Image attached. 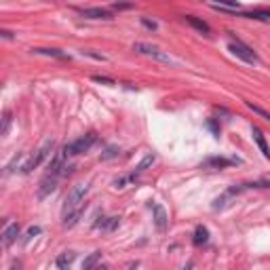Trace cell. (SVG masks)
<instances>
[{
	"label": "cell",
	"instance_id": "6da1fadb",
	"mask_svg": "<svg viewBox=\"0 0 270 270\" xmlns=\"http://www.w3.org/2000/svg\"><path fill=\"white\" fill-rule=\"evenodd\" d=\"M95 144H97V133L91 131L87 135H80L78 139H74V142L66 144L64 150H66L68 156H76V154H83V152H89Z\"/></svg>",
	"mask_w": 270,
	"mask_h": 270
},
{
	"label": "cell",
	"instance_id": "7a4b0ae2",
	"mask_svg": "<svg viewBox=\"0 0 270 270\" xmlns=\"http://www.w3.org/2000/svg\"><path fill=\"white\" fill-rule=\"evenodd\" d=\"M51 150H53V139H44V142L40 144V148L34 152V154L28 158V163L23 165V169H21V173H32L34 169H38L42 163L51 156Z\"/></svg>",
	"mask_w": 270,
	"mask_h": 270
},
{
	"label": "cell",
	"instance_id": "3957f363",
	"mask_svg": "<svg viewBox=\"0 0 270 270\" xmlns=\"http://www.w3.org/2000/svg\"><path fill=\"white\" fill-rule=\"evenodd\" d=\"M228 49H230L232 55H237L239 60L247 62V64H257V62H260V57L255 55V51L251 49V46H247L245 42H241L239 38H234L232 34H230V44H228Z\"/></svg>",
	"mask_w": 270,
	"mask_h": 270
},
{
	"label": "cell",
	"instance_id": "277c9868",
	"mask_svg": "<svg viewBox=\"0 0 270 270\" xmlns=\"http://www.w3.org/2000/svg\"><path fill=\"white\" fill-rule=\"evenodd\" d=\"M87 192H89V184H76V186H72V190L68 192L66 201H64V213H68V211H72V209L83 205Z\"/></svg>",
	"mask_w": 270,
	"mask_h": 270
},
{
	"label": "cell",
	"instance_id": "5b68a950",
	"mask_svg": "<svg viewBox=\"0 0 270 270\" xmlns=\"http://www.w3.org/2000/svg\"><path fill=\"white\" fill-rule=\"evenodd\" d=\"M133 51L142 53V55H146V57H152V60H156V62L171 64V57H169L165 51H160L158 46L150 44V42H135V44H133Z\"/></svg>",
	"mask_w": 270,
	"mask_h": 270
},
{
	"label": "cell",
	"instance_id": "8992f818",
	"mask_svg": "<svg viewBox=\"0 0 270 270\" xmlns=\"http://www.w3.org/2000/svg\"><path fill=\"white\" fill-rule=\"evenodd\" d=\"M60 178H62L60 173H51V171L46 173V178H44V180L40 182V186H38V198H46L51 192H55Z\"/></svg>",
	"mask_w": 270,
	"mask_h": 270
},
{
	"label": "cell",
	"instance_id": "52a82bcc",
	"mask_svg": "<svg viewBox=\"0 0 270 270\" xmlns=\"http://www.w3.org/2000/svg\"><path fill=\"white\" fill-rule=\"evenodd\" d=\"M121 218L119 215H97L95 222H93V230H101V232H112L116 226H119Z\"/></svg>",
	"mask_w": 270,
	"mask_h": 270
},
{
	"label": "cell",
	"instance_id": "ba28073f",
	"mask_svg": "<svg viewBox=\"0 0 270 270\" xmlns=\"http://www.w3.org/2000/svg\"><path fill=\"white\" fill-rule=\"evenodd\" d=\"M237 163H241L239 158H226V156H207L203 160V167L207 169H226L230 165H237Z\"/></svg>",
	"mask_w": 270,
	"mask_h": 270
},
{
	"label": "cell",
	"instance_id": "9c48e42d",
	"mask_svg": "<svg viewBox=\"0 0 270 270\" xmlns=\"http://www.w3.org/2000/svg\"><path fill=\"white\" fill-rule=\"evenodd\" d=\"M152 213H154V226H156V230L165 232L167 226H169V215H167L165 207L158 205V203H152Z\"/></svg>",
	"mask_w": 270,
	"mask_h": 270
},
{
	"label": "cell",
	"instance_id": "30bf717a",
	"mask_svg": "<svg viewBox=\"0 0 270 270\" xmlns=\"http://www.w3.org/2000/svg\"><path fill=\"white\" fill-rule=\"evenodd\" d=\"M85 209H87V203H83L80 207H76V209H72V211H68V213H64L62 218V226L64 228H72V226H76L78 222H80V218L85 215Z\"/></svg>",
	"mask_w": 270,
	"mask_h": 270
},
{
	"label": "cell",
	"instance_id": "8fae6325",
	"mask_svg": "<svg viewBox=\"0 0 270 270\" xmlns=\"http://www.w3.org/2000/svg\"><path fill=\"white\" fill-rule=\"evenodd\" d=\"M80 15L87 19H112V13L108 9L101 7H93V9H80Z\"/></svg>",
	"mask_w": 270,
	"mask_h": 270
},
{
	"label": "cell",
	"instance_id": "7c38bea8",
	"mask_svg": "<svg viewBox=\"0 0 270 270\" xmlns=\"http://www.w3.org/2000/svg\"><path fill=\"white\" fill-rule=\"evenodd\" d=\"M17 237H19V224L13 222V224H9L5 228V232H3V245L5 247H11V245L17 241Z\"/></svg>",
	"mask_w": 270,
	"mask_h": 270
},
{
	"label": "cell",
	"instance_id": "4fadbf2b",
	"mask_svg": "<svg viewBox=\"0 0 270 270\" xmlns=\"http://www.w3.org/2000/svg\"><path fill=\"white\" fill-rule=\"evenodd\" d=\"M137 180H139V173L133 171V173H127V175H121V178H116V180L112 182V186L116 188V190H123V188H127V186H135Z\"/></svg>",
	"mask_w": 270,
	"mask_h": 270
},
{
	"label": "cell",
	"instance_id": "5bb4252c",
	"mask_svg": "<svg viewBox=\"0 0 270 270\" xmlns=\"http://www.w3.org/2000/svg\"><path fill=\"white\" fill-rule=\"evenodd\" d=\"M251 131H253V137H255V144L260 146V150H262V154H264L266 158H270V148H268V144H266L264 133H262L257 127H251Z\"/></svg>",
	"mask_w": 270,
	"mask_h": 270
},
{
	"label": "cell",
	"instance_id": "9a60e30c",
	"mask_svg": "<svg viewBox=\"0 0 270 270\" xmlns=\"http://www.w3.org/2000/svg\"><path fill=\"white\" fill-rule=\"evenodd\" d=\"M74 260H76V253H74V251H64L62 255H57L55 266H57V268H70Z\"/></svg>",
	"mask_w": 270,
	"mask_h": 270
},
{
	"label": "cell",
	"instance_id": "2e32d148",
	"mask_svg": "<svg viewBox=\"0 0 270 270\" xmlns=\"http://www.w3.org/2000/svg\"><path fill=\"white\" fill-rule=\"evenodd\" d=\"M32 53H36V55H46V57H57V60H70V55L60 51V49H32Z\"/></svg>",
	"mask_w": 270,
	"mask_h": 270
},
{
	"label": "cell",
	"instance_id": "e0dca14e",
	"mask_svg": "<svg viewBox=\"0 0 270 270\" xmlns=\"http://www.w3.org/2000/svg\"><path fill=\"white\" fill-rule=\"evenodd\" d=\"M209 241V230L205 226H196L194 230V237H192V243L194 245H205Z\"/></svg>",
	"mask_w": 270,
	"mask_h": 270
},
{
	"label": "cell",
	"instance_id": "ac0fdd59",
	"mask_svg": "<svg viewBox=\"0 0 270 270\" xmlns=\"http://www.w3.org/2000/svg\"><path fill=\"white\" fill-rule=\"evenodd\" d=\"M184 19H186V23H190V26H192V28H196L198 32H203V34H209V26H207L205 21L196 19V17H192V15H186Z\"/></svg>",
	"mask_w": 270,
	"mask_h": 270
},
{
	"label": "cell",
	"instance_id": "d6986e66",
	"mask_svg": "<svg viewBox=\"0 0 270 270\" xmlns=\"http://www.w3.org/2000/svg\"><path fill=\"white\" fill-rule=\"evenodd\" d=\"M243 17H249V19H260V21H270V11H268V9L251 11V13H245Z\"/></svg>",
	"mask_w": 270,
	"mask_h": 270
},
{
	"label": "cell",
	"instance_id": "ffe728a7",
	"mask_svg": "<svg viewBox=\"0 0 270 270\" xmlns=\"http://www.w3.org/2000/svg\"><path fill=\"white\" fill-rule=\"evenodd\" d=\"M23 158H26V152H19L17 156H13V160H11L9 165H7V173H13V171H15V167L23 169V165H21V160H23Z\"/></svg>",
	"mask_w": 270,
	"mask_h": 270
},
{
	"label": "cell",
	"instance_id": "44dd1931",
	"mask_svg": "<svg viewBox=\"0 0 270 270\" xmlns=\"http://www.w3.org/2000/svg\"><path fill=\"white\" fill-rule=\"evenodd\" d=\"M154 160H156L154 154H146V156L142 158V163H139V165L135 167V171H137V173H144L148 167H152V163H154Z\"/></svg>",
	"mask_w": 270,
	"mask_h": 270
},
{
	"label": "cell",
	"instance_id": "7402d4cb",
	"mask_svg": "<svg viewBox=\"0 0 270 270\" xmlns=\"http://www.w3.org/2000/svg\"><path fill=\"white\" fill-rule=\"evenodd\" d=\"M99 260H101V251H93V253L87 257V260L83 262V270H89V268H93V266H95Z\"/></svg>",
	"mask_w": 270,
	"mask_h": 270
},
{
	"label": "cell",
	"instance_id": "603a6c76",
	"mask_svg": "<svg viewBox=\"0 0 270 270\" xmlns=\"http://www.w3.org/2000/svg\"><path fill=\"white\" fill-rule=\"evenodd\" d=\"M245 190H249V188H270V178H262V180H255V182H247L243 184Z\"/></svg>",
	"mask_w": 270,
	"mask_h": 270
},
{
	"label": "cell",
	"instance_id": "cb8c5ba5",
	"mask_svg": "<svg viewBox=\"0 0 270 270\" xmlns=\"http://www.w3.org/2000/svg\"><path fill=\"white\" fill-rule=\"evenodd\" d=\"M245 105H247V108H249V110H253L255 114H260V116H262V119H264V121H268V123H270V112H266L264 108H260V105H255L253 101H245Z\"/></svg>",
	"mask_w": 270,
	"mask_h": 270
},
{
	"label": "cell",
	"instance_id": "d4e9b609",
	"mask_svg": "<svg viewBox=\"0 0 270 270\" xmlns=\"http://www.w3.org/2000/svg\"><path fill=\"white\" fill-rule=\"evenodd\" d=\"M213 5H220V7H224V9H239L241 5L237 3V0H211Z\"/></svg>",
	"mask_w": 270,
	"mask_h": 270
},
{
	"label": "cell",
	"instance_id": "484cf974",
	"mask_svg": "<svg viewBox=\"0 0 270 270\" xmlns=\"http://www.w3.org/2000/svg\"><path fill=\"white\" fill-rule=\"evenodd\" d=\"M114 156H119V148H105V152H101V160H108V158H114Z\"/></svg>",
	"mask_w": 270,
	"mask_h": 270
},
{
	"label": "cell",
	"instance_id": "4316f807",
	"mask_svg": "<svg viewBox=\"0 0 270 270\" xmlns=\"http://www.w3.org/2000/svg\"><path fill=\"white\" fill-rule=\"evenodd\" d=\"M36 234H40V226H30L28 228V232H26V237H23V243H28V241H32Z\"/></svg>",
	"mask_w": 270,
	"mask_h": 270
},
{
	"label": "cell",
	"instance_id": "83f0119b",
	"mask_svg": "<svg viewBox=\"0 0 270 270\" xmlns=\"http://www.w3.org/2000/svg\"><path fill=\"white\" fill-rule=\"evenodd\" d=\"M9 125H11V112H5V121H3V135H7Z\"/></svg>",
	"mask_w": 270,
	"mask_h": 270
},
{
	"label": "cell",
	"instance_id": "f1b7e54d",
	"mask_svg": "<svg viewBox=\"0 0 270 270\" xmlns=\"http://www.w3.org/2000/svg\"><path fill=\"white\" fill-rule=\"evenodd\" d=\"M142 23H144L146 28H150V30H156V28H158V26H156V21H150L148 17H142Z\"/></svg>",
	"mask_w": 270,
	"mask_h": 270
},
{
	"label": "cell",
	"instance_id": "f546056e",
	"mask_svg": "<svg viewBox=\"0 0 270 270\" xmlns=\"http://www.w3.org/2000/svg\"><path fill=\"white\" fill-rule=\"evenodd\" d=\"M93 80H95V83H108V85H114V80L103 78V76H93Z\"/></svg>",
	"mask_w": 270,
	"mask_h": 270
},
{
	"label": "cell",
	"instance_id": "4dcf8cb0",
	"mask_svg": "<svg viewBox=\"0 0 270 270\" xmlns=\"http://www.w3.org/2000/svg\"><path fill=\"white\" fill-rule=\"evenodd\" d=\"M129 7H133V3H114L112 9H129Z\"/></svg>",
	"mask_w": 270,
	"mask_h": 270
}]
</instances>
